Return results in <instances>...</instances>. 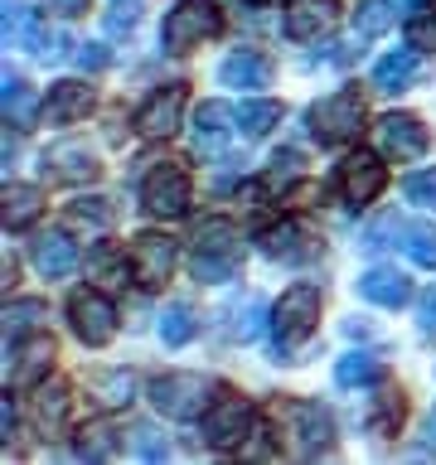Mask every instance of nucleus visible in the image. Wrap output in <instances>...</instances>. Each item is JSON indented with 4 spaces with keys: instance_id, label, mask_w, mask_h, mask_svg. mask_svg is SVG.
Segmentation results:
<instances>
[{
    "instance_id": "1",
    "label": "nucleus",
    "mask_w": 436,
    "mask_h": 465,
    "mask_svg": "<svg viewBox=\"0 0 436 465\" xmlns=\"http://www.w3.org/2000/svg\"><path fill=\"white\" fill-rule=\"evenodd\" d=\"M243 267V232L228 218H203L194 232V252H189V272L199 282H233Z\"/></svg>"
},
{
    "instance_id": "2",
    "label": "nucleus",
    "mask_w": 436,
    "mask_h": 465,
    "mask_svg": "<svg viewBox=\"0 0 436 465\" xmlns=\"http://www.w3.org/2000/svg\"><path fill=\"white\" fill-rule=\"evenodd\" d=\"M213 378L203 373H160L151 378V407L170 421H194L213 407Z\"/></svg>"
},
{
    "instance_id": "3",
    "label": "nucleus",
    "mask_w": 436,
    "mask_h": 465,
    "mask_svg": "<svg viewBox=\"0 0 436 465\" xmlns=\"http://www.w3.org/2000/svg\"><path fill=\"white\" fill-rule=\"evenodd\" d=\"M315 325H320V286H311V282L286 286L282 301L272 305L276 344H282V349H301L315 334Z\"/></svg>"
},
{
    "instance_id": "4",
    "label": "nucleus",
    "mask_w": 436,
    "mask_h": 465,
    "mask_svg": "<svg viewBox=\"0 0 436 465\" xmlns=\"http://www.w3.org/2000/svg\"><path fill=\"white\" fill-rule=\"evenodd\" d=\"M276 412H282V421H286L291 456L315 460V456H325V450L334 446V421H330V412H325L320 402H305V398H296V402H282Z\"/></svg>"
},
{
    "instance_id": "5",
    "label": "nucleus",
    "mask_w": 436,
    "mask_h": 465,
    "mask_svg": "<svg viewBox=\"0 0 436 465\" xmlns=\"http://www.w3.org/2000/svg\"><path fill=\"white\" fill-rule=\"evenodd\" d=\"M218 29H223V10H218L213 0H180V5L165 15L160 39H165L170 54H189V49H199L203 39H213Z\"/></svg>"
},
{
    "instance_id": "6",
    "label": "nucleus",
    "mask_w": 436,
    "mask_h": 465,
    "mask_svg": "<svg viewBox=\"0 0 436 465\" xmlns=\"http://www.w3.org/2000/svg\"><path fill=\"white\" fill-rule=\"evenodd\" d=\"M363 131V97L354 87H340V93L320 97L311 107V136L320 145H344Z\"/></svg>"
},
{
    "instance_id": "7",
    "label": "nucleus",
    "mask_w": 436,
    "mask_h": 465,
    "mask_svg": "<svg viewBox=\"0 0 436 465\" xmlns=\"http://www.w3.org/2000/svg\"><path fill=\"white\" fill-rule=\"evenodd\" d=\"M141 203L151 218H184L189 213V174L184 165H174V160H165V165H155L151 174H145L141 184Z\"/></svg>"
},
{
    "instance_id": "8",
    "label": "nucleus",
    "mask_w": 436,
    "mask_h": 465,
    "mask_svg": "<svg viewBox=\"0 0 436 465\" xmlns=\"http://www.w3.org/2000/svg\"><path fill=\"white\" fill-rule=\"evenodd\" d=\"M199 436L209 441L213 450H233V446H243L247 436H253V402L247 398H218L209 412H203V427Z\"/></svg>"
},
{
    "instance_id": "9",
    "label": "nucleus",
    "mask_w": 436,
    "mask_h": 465,
    "mask_svg": "<svg viewBox=\"0 0 436 465\" xmlns=\"http://www.w3.org/2000/svg\"><path fill=\"white\" fill-rule=\"evenodd\" d=\"M373 136H378V151H383L388 160H398V165L421 160V155H427V145H431L421 116H412V112H388L383 122L373 126Z\"/></svg>"
},
{
    "instance_id": "10",
    "label": "nucleus",
    "mask_w": 436,
    "mask_h": 465,
    "mask_svg": "<svg viewBox=\"0 0 436 465\" xmlns=\"http://www.w3.org/2000/svg\"><path fill=\"white\" fill-rule=\"evenodd\" d=\"M68 320H73V334L93 349L116 340V305L102 296V291H78V296L68 301Z\"/></svg>"
},
{
    "instance_id": "11",
    "label": "nucleus",
    "mask_w": 436,
    "mask_h": 465,
    "mask_svg": "<svg viewBox=\"0 0 436 465\" xmlns=\"http://www.w3.org/2000/svg\"><path fill=\"white\" fill-rule=\"evenodd\" d=\"M131 276H136V286L155 291L170 282L174 272V238H165V232H141V238H131Z\"/></svg>"
},
{
    "instance_id": "12",
    "label": "nucleus",
    "mask_w": 436,
    "mask_h": 465,
    "mask_svg": "<svg viewBox=\"0 0 436 465\" xmlns=\"http://www.w3.org/2000/svg\"><path fill=\"white\" fill-rule=\"evenodd\" d=\"M180 112H184V87L170 83V87H160L155 97L141 102L136 131H141L145 141H165V136H174V131H180Z\"/></svg>"
},
{
    "instance_id": "13",
    "label": "nucleus",
    "mask_w": 436,
    "mask_h": 465,
    "mask_svg": "<svg viewBox=\"0 0 436 465\" xmlns=\"http://www.w3.org/2000/svg\"><path fill=\"white\" fill-rule=\"evenodd\" d=\"M383 184H388V170L378 165V155H369V151L349 155L340 165V194H344V203H354V209L373 203L383 194Z\"/></svg>"
},
{
    "instance_id": "14",
    "label": "nucleus",
    "mask_w": 436,
    "mask_h": 465,
    "mask_svg": "<svg viewBox=\"0 0 436 465\" xmlns=\"http://www.w3.org/2000/svg\"><path fill=\"white\" fill-rule=\"evenodd\" d=\"M49 363H54V340H49V334L20 340V344H15V359L5 363V383H10V388H29V383H39V378L49 373Z\"/></svg>"
},
{
    "instance_id": "15",
    "label": "nucleus",
    "mask_w": 436,
    "mask_h": 465,
    "mask_svg": "<svg viewBox=\"0 0 436 465\" xmlns=\"http://www.w3.org/2000/svg\"><path fill=\"white\" fill-rule=\"evenodd\" d=\"M44 170H49V180H64V184H87L97 180V155L87 151L78 141H58L49 155H44Z\"/></svg>"
},
{
    "instance_id": "16",
    "label": "nucleus",
    "mask_w": 436,
    "mask_h": 465,
    "mask_svg": "<svg viewBox=\"0 0 436 465\" xmlns=\"http://www.w3.org/2000/svg\"><path fill=\"white\" fill-rule=\"evenodd\" d=\"M87 112H93V87L78 83V78L54 83L49 97H44V116H49V126H73V122H83Z\"/></svg>"
},
{
    "instance_id": "17",
    "label": "nucleus",
    "mask_w": 436,
    "mask_h": 465,
    "mask_svg": "<svg viewBox=\"0 0 436 465\" xmlns=\"http://www.w3.org/2000/svg\"><path fill=\"white\" fill-rule=\"evenodd\" d=\"M233 131H238V112L223 107V102H203V107L194 112V151L199 155H218Z\"/></svg>"
},
{
    "instance_id": "18",
    "label": "nucleus",
    "mask_w": 436,
    "mask_h": 465,
    "mask_svg": "<svg viewBox=\"0 0 436 465\" xmlns=\"http://www.w3.org/2000/svg\"><path fill=\"white\" fill-rule=\"evenodd\" d=\"M334 20H340V0H291L282 25L291 39H320Z\"/></svg>"
},
{
    "instance_id": "19",
    "label": "nucleus",
    "mask_w": 436,
    "mask_h": 465,
    "mask_svg": "<svg viewBox=\"0 0 436 465\" xmlns=\"http://www.w3.org/2000/svg\"><path fill=\"white\" fill-rule=\"evenodd\" d=\"M305 242H311V232H305L296 218H282V223H272V228L257 238V247H262L272 262H301V257H311L315 247H305Z\"/></svg>"
},
{
    "instance_id": "20",
    "label": "nucleus",
    "mask_w": 436,
    "mask_h": 465,
    "mask_svg": "<svg viewBox=\"0 0 436 465\" xmlns=\"http://www.w3.org/2000/svg\"><path fill=\"white\" fill-rule=\"evenodd\" d=\"M218 83L223 87H247V93H257V87H267L272 83V64L262 54H253V49H243V54H228L223 64H218Z\"/></svg>"
},
{
    "instance_id": "21",
    "label": "nucleus",
    "mask_w": 436,
    "mask_h": 465,
    "mask_svg": "<svg viewBox=\"0 0 436 465\" xmlns=\"http://www.w3.org/2000/svg\"><path fill=\"white\" fill-rule=\"evenodd\" d=\"M359 291L373 305H383V311H398V305L412 301V286H407V276L398 267H369V272L359 276Z\"/></svg>"
},
{
    "instance_id": "22",
    "label": "nucleus",
    "mask_w": 436,
    "mask_h": 465,
    "mask_svg": "<svg viewBox=\"0 0 436 465\" xmlns=\"http://www.w3.org/2000/svg\"><path fill=\"white\" fill-rule=\"evenodd\" d=\"M73 267H78V247H73L68 232H44V238H35V272L39 276L58 282V276H68Z\"/></svg>"
},
{
    "instance_id": "23",
    "label": "nucleus",
    "mask_w": 436,
    "mask_h": 465,
    "mask_svg": "<svg viewBox=\"0 0 436 465\" xmlns=\"http://www.w3.org/2000/svg\"><path fill=\"white\" fill-rule=\"evenodd\" d=\"M417 78H421L417 49H398V54H388V58H378V64H373V87H378V93H402V87L417 83Z\"/></svg>"
},
{
    "instance_id": "24",
    "label": "nucleus",
    "mask_w": 436,
    "mask_h": 465,
    "mask_svg": "<svg viewBox=\"0 0 436 465\" xmlns=\"http://www.w3.org/2000/svg\"><path fill=\"white\" fill-rule=\"evenodd\" d=\"M5 209H0V218H5V228L10 232H20V228H29L35 218L44 213V194L35 184H5Z\"/></svg>"
},
{
    "instance_id": "25",
    "label": "nucleus",
    "mask_w": 436,
    "mask_h": 465,
    "mask_svg": "<svg viewBox=\"0 0 436 465\" xmlns=\"http://www.w3.org/2000/svg\"><path fill=\"white\" fill-rule=\"evenodd\" d=\"M257 330H262V301L257 296H243V301L223 305V334L233 344H253Z\"/></svg>"
},
{
    "instance_id": "26",
    "label": "nucleus",
    "mask_w": 436,
    "mask_h": 465,
    "mask_svg": "<svg viewBox=\"0 0 436 465\" xmlns=\"http://www.w3.org/2000/svg\"><path fill=\"white\" fill-rule=\"evenodd\" d=\"M398 0H363L359 15H354V39H378L398 25Z\"/></svg>"
},
{
    "instance_id": "27",
    "label": "nucleus",
    "mask_w": 436,
    "mask_h": 465,
    "mask_svg": "<svg viewBox=\"0 0 436 465\" xmlns=\"http://www.w3.org/2000/svg\"><path fill=\"white\" fill-rule=\"evenodd\" d=\"M398 421H402V392L383 388L373 398V407L363 412V427H369L373 436H392V431H398Z\"/></svg>"
},
{
    "instance_id": "28",
    "label": "nucleus",
    "mask_w": 436,
    "mask_h": 465,
    "mask_svg": "<svg viewBox=\"0 0 436 465\" xmlns=\"http://www.w3.org/2000/svg\"><path fill=\"white\" fill-rule=\"evenodd\" d=\"M112 218L116 213L107 199H73L68 203V228H78V232H107Z\"/></svg>"
},
{
    "instance_id": "29",
    "label": "nucleus",
    "mask_w": 436,
    "mask_h": 465,
    "mask_svg": "<svg viewBox=\"0 0 436 465\" xmlns=\"http://www.w3.org/2000/svg\"><path fill=\"white\" fill-rule=\"evenodd\" d=\"M373 378H383V359L373 354H344L334 363V383L340 388H359V383H373Z\"/></svg>"
},
{
    "instance_id": "30",
    "label": "nucleus",
    "mask_w": 436,
    "mask_h": 465,
    "mask_svg": "<svg viewBox=\"0 0 436 465\" xmlns=\"http://www.w3.org/2000/svg\"><path fill=\"white\" fill-rule=\"evenodd\" d=\"M112 450H116V421L97 417V421H87V427L78 431V456L102 460V456H112Z\"/></svg>"
},
{
    "instance_id": "31",
    "label": "nucleus",
    "mask_w": 436,
    "mask_h": 465,
    "mask_svg": "<svg viewBox=\"0 0 436 465\" xmlns=\"http://www.w3.org/2000/svg\"><path fill=\"white\" fill-rule=\"evenodd\" d=\"M194 311H189L184 301H174V305H165V315H160V340H165L170 349H180V344H189L194 340Z\"/></svg>"
},
{
    "instance_id": "32",
    "label": "nucleus",
    "mask_w": 436,
    "mask_h": 465,
    "mask_svg": "<svg viewBox=\"0 0 436 465\" xmlns=\"http://www.w3.org/2000/svg\"><path fill=\"white\" fill-rule=\"evenodd\" d=\"M44 315H49V305L35 301V296H29V301H10L5 305V334H10V340H25L29 330H39Z\"/></svg>"
},
{
    "instance_id": "33",
    "label": "nucleus",
    "mask_w": 436,
    "mask_h": 465,
    "mask_svg": "<svg viewBox=\"0 0 436 465\" xmlns=\"http://www.w3.org/2000/svg\"><path fill=\"white\" fill-rule=\"evenodd\" d=\"M5 122L10 126H29L35 122V87L20 78H5Z\"/></svg>"
},
{
    "instance_id": "34",
    "label": "nucleus",
    "mask_w": 436,
    "mask_h": 465,
    "mask_svg": "<svg viewBox=\"0 0 436 465\" xmlns=\"http://www.w3.org/2000/svg\"><path fill=\"white\" fill-rule=\"evenodd\" d=\"M276 122H282V107H276V102H243V107H238L243 136H267Z\"/></svg>"
},
{
    "instance_id": "35",
    "label": "nucleus",
    "mask_w": 436,
    "mask_h": 465,
    "mask_svg": "<svg viewBox=\"0 0 436 465\" xmlns=\"http://www.w3.org/2000/svg\"><path fill=\"white\" fill-rule=\"evenodd\" d=\"M402 247H407V257L417 262V267H427V272H436V228L431 223H407V232H402Z\"/></svg>"
},
{
    "instance_id": "36",
    "label": "nucleus",
    "mask_w": 436,
    "mask_h": 465,
    "mask_svg": "<svg viewBox=\"0 0 436 465\" xmlns=\"http://www.w3.org/2000/svg\"><path fill=\"white\" fill-rule=\"evenodd\" d=\"M68 412V388L64 383H44L35 392V417H39V427H58Z\"/></svg>"
},
{
    "instance_id": "37",
    "label": "nucleus",
    "mask_w": 436,
    "mask_h": 465,
    "mask_svg": "<svg viewBox=\"0 0 436 465\" xmlns=\"http://www.w3.org/2000/svg\"><path fill=\"white\" fill-rule=\"evenodd\" d=\"M93 392L107 407H122L131 402V392H136V378H131L126 369H116V373H93Z\"/></svg>"
},
{
    "instance_id": "38",
    "label": "nucleus",
    "mask_w": 436,
    "mask_h": 465,
    "mask_svg": "<svg viewBox=\"0 0 436 465\" xmlns=\"http://www.w3.org/2000/svg\"><path fill=\"white\" fill-rule=\"evenodd\" d=\"M20 39H25V49H29V54H49V58L58 54V49H54L49 25H44L35 10H20Z\"/></svg>"
},
{
    "instance_id": "39",
    "label": "nucleus",
    "mask_w": 436,
    "mask_h": 465,
    "mask_svg": "<svg viewBox=\"0 0 436 465\" xmlns=\"http://www.w3.org/2000/svg\"><path fill=\"white\" fill-rule=\"evenodd\" d=\"M296 174H301V155L286 151V155L272 160V170H267V180H262V189H267V194H276V189H286L291 180H296Z\"/></svg>"
},
{
    "instance_id": "40",
    "label": "nucleus",
    "mask_w": 436,
    "mask_h": 465,
    "mask_svg": "<svg viewBox=\"0 0 436 465\" xmlns=\"http://www.w3.org/2000/svg\"><path fill=\"white\" fill-rule=\"evenodd\" d=\"M407 232V223L398 213H383L378 218V223H369V232H363V247H369V252H378V247H388V238H402Z\"/></svg>"
},
{
    "instance_id": "41",
    "label": "nucleus",
    "mask_w": 436,
    "mask_h": 465,
    "mask_svg": "<svg viewBox=\"0 0 436 465\" xmlns=\"http://www.w3.org/2000/svg\"><path fill=\"white\" fill-rule=\"evenodd\" d=\"M407 199L421 203V209H436V170H417V174H407Z\"/></svg>"
},
{
    "instance_id": "42",
    "label": "nucleus",
    "mask_w": 436,
    "mask_h": 465,
    "mask_svg": "<svg viewBox=\"0 0 436 465\" xmlns=\"http://www.w3.org/2000/svg\"><path fill=\"white\" fill-rule=\"evenodd\" d=\"M136 20H141V10H136V0H116V5L107 10V35H131L136 29Z\"/></svg>"
},
{
    "instance_id": "43",
    "label": "nucleus",
    "mask_w": 436,
    "mask_h": 465,
    "mask_svg": "<svg viewBox=\"0 0 436 465\" xmlns=\"http://www.w3.org/2000/svg\"><path fill=\"white\" fill-rule=\"evenodd\" d=\"M407 39H412V49H436V20L412 15V20H407Z\"/></svg>"
},
{
    "instance_id": "44",
    "label": "nucleus",
    "mask_w": 436,
    "mask_h": 465,
    "mask_svg": "<svg viewBox=\"0 0 436 465\" xmlns=\"http://www.w3.org/2000/svg\"><path fill=\"white\" fill-rule=\"evenodd\" d=\"M136 450H141L145 460H165V456H170V446L160 441V436H155L151 427H141V431H136Z\"/></svg>"
},
{
    "instance_id": "45",
    "label": "nucleus",
    "mask_w": 436,
    "mask_h": 465,
    "mask_svg": "<svg viewBox=\"0 0 436 465\" xmlns=\"http://www.w3.org/2000/svg\"><path fill=\"white\" fill-rule=\"evenodd\" d=\"M78 64H83V68H107V49H102V44H83Z\"/></svg>"
},
{
    "instance_id": "46",
    "label": "nucleus",
    "mask_w": 436,
    "mask_h": 465,
    "mask_svg": "<svg viewBox=\"0 0 436 465\" xmlns=\"http://www.w3.org/2000/svg\"><path fill=\"white\" fill-rule=\"evenodd\" d=\"M417 315H421V325H427V330H436V286L417 301Z\"/></svg>"
},
{
    "instance_id": "47",
    "label": "nucleus",
    "mask_w": 436,
    "mask_h": 465,
    "mask_svg": "<svg viewBox=\"0 0 436 465\" xmlns=\"http://www.w3.org/2000/svg\"><path fill=\"white\" fill-rule=\"evenodd\" d=\"M243 456H272V441H267V431H253V441H243Z\"/></svg>"
},
{
    "instance_id": "48",
    "label": "nucleus",
    "mask_w": 436,
    "mask_h": 465,
    "mask_svg": "<svg viewBox=\"0 0 436 465\" xmlns=\"http://www.w3.org/2000/svg\"><path fill=\"white\" fill-rule=\"evenodd\" d=\"M49 10H58V15H83L87 0H49Z\"/></svg>"
},
{
    "instance_id": "49",
    "label": "nucleus",
    "mask_w": 436,
    "mask_h": 465,
    "mask_svg": "<svg viewBox=\"0 0 436 465\" xmlns=\"http://www.w3.org/2000/svg\"><path fill=\"white\" fill-rule=\"evenodd\" d=\"M0 431H15V407H10V398H5V407H0Z\"/></svg>"
},
{
    "instance_id": "50",
    "label": "nucleus",
    "mask_w": 436,
    "mask_h": 465,
    "mask_svg": "<svg viewBox=\"0 0 436 465\" xmlns=\"http://www.w3.org/2000/svg\"><path fill=\"white\" fill-rule=\"evenodd\" d=\"M421 10H427V0H402V15H407V20H412V15H421Z\"/></svg>"
},
{
    "instance_id": "51",
    "label": "nucleus",
    "mask_w": 436,
    "mask_h": 465,
    "mask_svg": "<svg viewBox=\"0 0 436 465\" xmlns=\"http://www.w3.org/2000/svg\"><path fill=\"white\" fill-rule=\"evenodd\" d=\"M253 5H272V0H253Z\"/></svg>"
}]
</instances>
